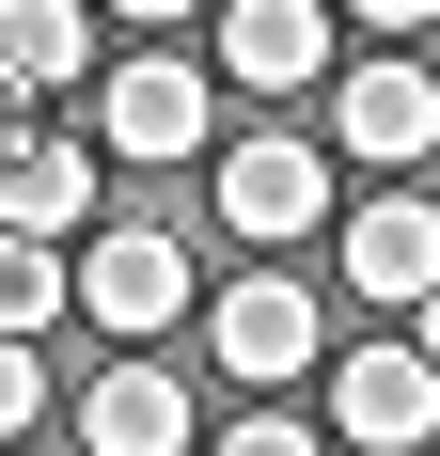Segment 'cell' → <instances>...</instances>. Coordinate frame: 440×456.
<instances>
[{"mask_svg": "<svg viewBox=\"0 0 440 456\" xmlns=\"http://www.w3.org/2000/svg\"><path fill=\"white\" fill-rule=\"evenodd\" d=\"M220 221L252 236V252L314 236V221H330V142H299V126H252V142H220Z\"/></svg>", "mask_w": 440, "mask_h": 456, "instance_id": "6da1fadb", "label": "cell"}, {"mask_svg": "<svg viewBox=\"0 0 440 456\" xmlns=\"http://www.w3.org/2000/svg\"><path fill=\"white\" fill-rule=\"evenodd\" d=\"M79 315L94 330H126V346H158V330L189 315V252H174V221H110L79 252Z\"/></svg>", "mask_w": 440, "mask_h": 456, "instance_id": "7a4b0ae2", "label": "cell"}, {"mask_svg": "<svg viewBox=\"0 0 440 456\" xmlns=\"http://www.w3.org/2000/svg\"><path fill=\"white\" fill-rule=\"evenodd\" d=\"M330 425H346L362 456H425V425H440L425 330H409V346H330Z\"/></svg>", "mask_w": 440, "mask_h": 456, "instance_id": "3957f363", "label": "cell"}, {"mask_svg": "<svg viewBox=\"0 0 440 456\" xmlns=\"http://www.w3.org/2000/svg\"><path fill=\"white\" fill-rule=\"evenodd\" d=\"M94 142H110V158H205L220 142V79L158 47V63H126V79L94 94Z\"/></svg>", "mask_w": 440, "mask_h": 456, "instance_id": "277c9868", "label": "cell"}, {"mask_svg": "<svg viewBox=\"0 0 440 456\" xmlns=\"http://www.w3.org/2000/svg\"><path fill=\"white\" fill-rule=\"evenodd\" d=\"M330 32H346V0H236L220 16V94H314Z\"/></svg>", "mask_w": 440, "mask_h": 456, "instance_id": "5b68a950", "label": "cell"}, {"mask_svg": "<svg viewBox=\"0 0 440 456\" xmlns=\"http://www.w3.org/2000/svg\"><path fill=\"white\" fill-rule=\"evenodd\" d=\"M205 346H220V378H252V394H283V378H314V362H330V315H314L299 283L267 268V283H236V299L205 315Z\"/></svg>", "mask_w": 440, "mask_h": 456, "instance_id": "8992f818", "label": "cell"}, {"mask_svg": "<svg viewBox=\"0 0 440 456\" xmlns=\"http://www.w3.org/2000/svg\"><path fill=\"white\" fill-rule=\"evenodd\" d=\"M189 441H205V410H189L174 362H110L79 394V456H189Z\"/></svg>", "mask_w": 440, "mask_h": 456, "instance_id": "52a82bcc", "label": "cell"}, {"mask_svg": "<svg viewBox=\"0 0 440 456\" xmlns=\"http://www.w3.org/2000/svg\"><path fill=\"white\" fill-rule=\"evenodd\" d=\"M330 142L378 158V174H409V158L440 142V79H425V63H362V79H330Z\"/></svg>", "mask_w": 440, "mask_h": 456, "instance_id": "ba28073f", "label": "cell"}, {"mask_svg": "<svg viewBox=\"0 0 440 456\" xmlns=\"http://www.w3.org/2000/svg\"><path fill=\"white\" fill-rule=\"evenodd\" d=\"M79 63H94V0H0V126H32Z\"/></svg>", "mask_w": 440, "mask_h": 456, "instance_id": "9c48e42d", "label": "cell"}, {"mask_svg": "<svg viewBox=\"0 0 440 456\" xmlns=\"http://www.w3.org/2000/svg\"><path fill=\"white\" fill-rule=\"evenodd\" d=\"M94 158H110V142L0 126V221H16V236H63V221H94Z\"/></svg>", "mask_w": 440, "mask_h": 456, "instance_id": "30bf717a", "label": "cell"}, {"mask_svg": "<svg viewBox=\"0 0 440 456\" xmlns=\"http://www.w3.org/2000/svg\"><path fill=\"white\" fill-rule=\"evenodd\" d=\"M346 283H362V299H394V315L440 283V221H425V189H394V205H362V221H346Z\"/></svg>", "mask_w": 440, "mask_h": 456, "instance_id": "8fae6325", "label": "cell"}, {"mask_svg": "<svg viewBox=\"0 0 440 456\" xmlns=\"http://www.w3.org/2000/svg\"><path fill=\"white\" fill-rule=\"evenodd\" d=\"M63 299H79V252H63V236H16V221H0V330H47Z\"/></svg>", "mask_w": 440, "mask_h": 456, "instance_id": "7c38bea8", "label": "cell"}, {"mask_svg": "<svg viewBox=\"0 0 440 456\" xmlns=\"http://www.w3.org/2000/svg\"><path fill=\"white\" fill-rule=\"evenodd\" d=\"M32 410H47V346H32V330H0V441H16Z\"/></svg>", "mask_w": 440, "mask_h": 456, "instance_id": "4fadbf2b", "label": "cell"}, {"mask_svg": "<svg viewBox=\"0 0 440 456\" xmlns=\"http://www.w3.org/2000/svg\"><path fill=\"white\" fill-rule=\"evenodd\" d=\"M220 456H314V425H283V410H252V425H236Z\"/></svg>", "mask_w": 440, "mask_h": 456, "instance_id": "5bb4252c", "label": "cell"}, {"mask_svg": "<svg viewBox=\"0 0 440 456\" xmlns=\"http://www.w3.org/2000/svg\"><path fill=\"white\" fill-rule=\"evenodd\" d=\"M346 16H362V32H425L440 0H346Z\"/></svg>", "mask_w": 440, "mask_h": 456, "instance_id": "9a60e30c", "label": "cell"}, {"mask_svg": "<svg viewBox=\"0 0 440 456\" xmlns=\"http://www.w3.org/2000/svg\"><path fill=\"white\" fill-rule=\"evenodd\" d=\"M409 330H425V362H440V283H425V299H409Z\"/></svg>", "mask_w": 440, "mask_h": 456, "instance_id": "2e32d148", "label": "cell"}, {"mask_svg": "<svg viewBox=\"0 0 440 456\" xmlns=\"http://www.w3.org/2000/svg\"><path fill=\"white\" fill-rule=\"evenodd\" d=\"M110 16H189V0H110Z\"/></svg>", "mask_w": 440, "mask_h": 456, "instance_id": "e0dca14e", "label": "cell"}]
</instances>
